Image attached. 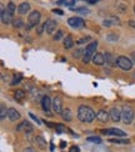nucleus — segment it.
Returning <instances> with one entry per match:
<instances>
[{
    "label": "nucleus",
    "mask_w": 135,
    "mask_h": 152,
    "mask_svg": "<svg viewBox=\"0 0 135 152\" xmlns=\"http://www.w3.org/2000/svg\"><path fill=\"white\" fill-rule=\"evenodd\" d=\"M96 117V113L95 111L86 105H80L78 109V119L81 121V122H93Z\"/></svg>",
    "instance_id": "nucleus-1"
},
{
    "label": "nucleus",
    "mask_w": 135,
    "mask_h": 152,
    "mask_svg": "<svg viewBox=\"0 0 135 152\" xmlns=\"http://www.w3.org/2000/svg\"><path fill=\"white\" fill-rule=\"evenodd\" d=\"M134 117H135L134 110L127 105L123 106V109H121V120H123V122L125 125H130L134 121Z\"/></svg>",
    "instance_id": "nucleus-2"
},
{
    "label": "nucleus",
    "mask_w": 135,
    "mask_h": 152,
    "mask_svg": "<svg viewBox=\"0 0 135 152\" xmlns=\"http://www.w3.org/2000/svg\"><path fill=\"white\" fill-rule=\"evenodd\" d=\"M97 41H93L91 44H89L86 46V50H85V54H84V58H82V62L84 64H88L90 60L93 59V56L96 54V49H97Z\"/></svg>",
    "instance_id": "nucleus-3"
},
{
    "label": "nucleus",
    "mask_w": 135,
    "mask_h": 152,
    "mask_svg": "<svg viewBox=\"0 0 135 152\" xmlns=\"http://www.w3.org/2000/svg\"><path fill=\"white\" fill-rule=\"evenodd\" d=\"M40 19H41V14L39 11H36V10L31 11V14L28 18V29H31L34 26H39Z\"/></svg>",
    "instance_id": "nucleus-4"
},
{
    "label": "nucleus",
    "mask_w": 135,
    "mask_h": 152,
    "mask_svg": "<svg viewBox=\"0 0 135 152\" xmlns=\"http://www.w3.org/2000/svg\"><path fill=\"white\" fill-rule=\"evenodd\" d=\"M121 70H125V71H129L131 67H133V62H131L130 59H127L126 56H119L118 58V62H116Z\"/></svg>",
    "instance_id": "nucleus-5"
},
{
    "label": "nucleus",
    "mask_w": 135,
    "mask_h": 152,
    "mask_svg": "<svg viewBox=\"0 0 135 152\" xmlns=\"http://www.w3.org/2000/svg\"><path fill=\"white\" fill-rule=\"evenodd\" d=\"M68 24H69L71 28H74V29H79V28H82V26L85 25V22H84V20H82L81 18L73 16V18H69Z\"/></svg>",
    "instance_id": "nucleus-6"
},
{
    "label": "nucleus",
    "mask_w": 135,
    "mask_h": 152,
    "mask_svg": "<svg viewBox=\"0 0 135 152\" xmlns=\"http://www.w3.org/2000/svg\"><path fill=\"white\" fill-rule=\"evenodd\" d=\"M41 107H43V110L46 112L48 116H51L50 109L52 107V102H51V100H50V97H49V96H44L43 98H41Z\"/></svg>",
    "instance_id": "nucleus-7"
},
{
    "label": "nucleus",
    "mask_w": 135,
    "mask_h": 152,
    "mask_svg": "<svg viewBox=\"0 0 135 152\" xmlns=\"http://www.w3.org/2000/svg\"><path fill=\"white\" fill-rule=\"evenodd\" d=\"M16 131H24L26 135L28 134H31L33 132V125L29 122V121H22V122L20 124V125H18V127H16Z\"/></svg>",
    "instance_id": "nucleus-8"
},
{
    "label": "nucleus",
    "mask_w": 135,
    "mask_h": 152,
    "mask_svg": "<svg viewBox=\"0 0 135 152\" xmlns=\"http://www.w3.org/2000/svg\"><path fill=\"white\" fill-rule=\"evenodd\" d=\"M44 24H45V31H46L49 35H52L56 30V21L52 20V19H49Z\"/></svg>",
    "instance_id": "nucleus-9"
},
{
    "label": "nucleus",
    "mask_w": 135,
    "mask_h": 152,
    "mask_svg": "<svg viewBox=\"0 0 135 152\" xmlns=\"http://www.w3.org/2000/svg\"><path fill=\"white\" fill-rule=\"evenodd\" d=\"M52 110L56 113H61L64 111L63 109V100L59 96H55V98L52 100Z\"/></svg>",
    "instance_id": "nucleus-10"
},
{
    "label": "nucleus",
    "mask_w": 135,
    "mask_h": 152,
    "mask_svg": "<svg viewBox=\"0 0 135 152\" xmlns=\"http://www.w3.org/2000/svg\"><path fill=\"white\" fill-rule=\"evenodd\" d=\"M103 134L106 135H112V136H118V137H124L126 134L120 128H108V130H101Z\"/></svg>",
    "instance_id": "nucleus-11"
},
{
    "label": "nucleus",
    "mask_w": 135,
    "mask_h": 152,
    "mask_svg": "<svg viewBox=\"0 0 135 152\" xmlns=\"http://www.w3.org/2000/svg\"><path fill=\"white\" fill-rule=\"evenodd\" d=\"M109 113H110L111 121H114V122H119V121L121 120V111H120L118 107H112Z\"/></svg>",
    "instance_id": "nucleus-12"
},
{
    "label": "nucleus",
    "mask_w": 135,
    "mask_h": 152,
    "mask_svg": "<svg viewBox=\"0 0 135 152\" xmlns=\"http://www.w3.org/2000/svg\"><path fill=\"white\" fill-rule=\"evenodd\" d=\"M0 16H1V22H3V24H9V22L13 24V21H14L13 20V15H11L7 10L1 9V15H0Z\"/></svg>",
    "instance_id": "nucleus-13"
},
{
    "label": "nucleus",
    "mask_w": 135,
    "mask_h": 152,
    "mask_svg": "<svg viewBox=\"0 0 135 152\" xmlns=\"http://www.w3.org/2000/svg\"><path fill=\"white\" fill-rule=\"evenodd\" d=\"M96 119L100 121V122H108L109 119H110V113L105 110H99L96 113Z\"/></svg>",
    "instance_id": "nucleus-14"
},
{
    "label": "nucleus",
    "mask_w": 135,
    "mask_h": 152,
    "mask_svg": "<svg viewBox=\"0 0 135 152\" xmlns=\"http://www.w3.org/2000/svg\"><path fill=\"white\" fill-rule=\"evenodd\" d=\"M103 25L105 28H110V26H114V25H120V20L115 16H110L103 21Z\"/></svg>",
    "instance_id": "nucleus-15"
},
{
    "label": "nucleus",
    "mask_w": 135,
    "mask_h": 152,
    "mask_svg": "<svg viewBox=\"0 0 135 152\" xmlns=\"http://www.w3.org/2000/svg\"><path fill=\"white\" fill-rule=\"evenodd\" d=\"M34 141H35V143H36V146L39 147L40 150H45L46 149V140H45L43 136L41 135H36L35 137H34Z\"/></svg>",
    "instance_id": "nucleus-16"
},
{
    "label": "nucleus",
    "mask_w": 135,
    "mask_h": 152,
    "mask_svg": "<svg viewBox=\"0 0 135 152\" xmlns=\"http://www.w3.org/2000/svg\"><path fill=\"white\" fill-rule=\"evenodd\" d=\"M91 61H93L94 64H95V65H97V66H101V65H104V62H105L104 54H101V52H96V54L93 56Z\"/></svg>",
    "instance_id": "nucleus-17"
},
{
    "label": "nucleus",
    "mask_w": 135,
    "mask_h": 152,
    "mask_svg": "<svg viewBox=\"0 0 135 152\" xmlns=\"http://www.w3.org/2000/svg\"><path fill=\"white\" fill-rule=\"evenodd\" d=\"M104 59H105V61H106V64H109V65H111V66L116 65V62H118V58H115V56L112 54H110V52L104 54Z\"/></svg>",
    "instance_id": "nucleus-18"
},
{
    "label": "nucleus",
    "mask_w": 135,
    "mask_h": 152,
    "mask_svg": "<svg viewBox=\"0 0 135 152\" xmlns=\"http://www.w3.org/2000/svg\"><path fill=\"white\" fill-rule=\"evenodd\" d=\"M7 117H9L10 121H16L20 119V113H19V111H16L15 109H9V112H7Z\"/></svg>",
    "instance_id": "nucleus-19"
},
{
    "label": "nucleus",
    "mask_w": 135,
    "mask_h": 152,
    "mask_svg": "<svg viewBox=\"0 0 135 152\" xmlns=\"http://www.w3.org/2000/svg\"><path fill=\"white\" fill-rule=\"evenodd\" d=\"M29 10H30V4H29V3H21L20 5L18 6V13H19V14L25 15Z\"/></svg>",
    "instance_id": "nucleus-20"
},
{
    "label": "nucleus",
    "mask_w": 135,
    "mask_h": 152,
    "mask_svg": "<svg viewBox=\"0 0 135 152\" xmlns=\"http://www.w3.org/2000/svg\"><path fill=\"white\" fill-rule=\"evenodd\" d=\"M73 113H71V110L70 109H64V111L61 112V117L65 121H68V122H69V121H71L73 120Z\"/></svg>",
    "instance_id": "nucleus-21"
},
{
    "label": "nucleus",
    "mask_w": 135,
    "mask_h": 152,
    "mask_svg": "<svg viewBox=\"0 0 135 152\" xmlns=\"http://www.w3.org/2000/svg\"><path fill=\"white\" fill-rule=\"evenodd\" d=\"M74 46V40L73 37H71L70 35H68L65 39H64V48L65 49H71Z\"/></svg>",
    "instance_id": "nucleus-22"
},
{
    "label": "nucleus",
    "mask_w": 135,
    "mask_h": 152,
    "mask_svg": "<svg viewBox=\"0 0 135 152\" xmlns=\"http://www.w3.org/2000/svg\"><path fill=\"white\" fill-rule=\"evenodd\" d=\"M25 95L26 94L22 90H16V91H15V94H14V97H15V100H16L18 102H21L25 98Z\"/></svg>",
    "instance_id": "nucleus-23"
},
{
    "label": "nucleus",
    "mask_w": 135,
    "mask_h": 152,
    "mask_svg": "<svg viewBox=\"0 0 135 152\" xmlns=\"http://www.w3.org/2000/svg\"><path fill=\"white\" fill-rule=\"evenodd\" d=\"M7 112H9V110H6V106L4 104L0 105V119H5V116H7Z\"/></svg>",
    "instance_id": "nucleus-24"
},
{
    "label": "nucleus",
    "mask_w": 135,
    "mask_h": 152,
    "mask_svg": "<svg viewBox=\"0 0 135 152\" xmlns=\"http://www.w3.org/2000/svg\"><path fill=\"white\" fill-rule=\"evenodd\" d=\"M109 142L111 143H120V145H127L129 143V140H120V138H110Z\"/></svg>",
    "instance_id": "nucleus-25"
},
{
    "label": "nucleus",
    "mask_w": 135,
    "mask_h": 152,
    "mask_svg": "<svg viewBox=\"0 0 135 152\" xmlns=\"http://www.w3.org/2000/svg\"><path fill=\"white\" fill-rule=\"evenodd\" d=\"M13 26H14V28H16V29H20V28L24 26V21H22L21 19H14Z\"/></svg>",
    "instance_id": "nucleus-26"
},
{
    "label": "nucleus",
    "mask_w": 135,
    "mask_h": 152,
    "mask_svg": "<svg viewBox=\"0 0 135 152\" xmlns=\"http://www.w3.org/2000/svg\"><path fill=\"white\" fill-rule=\"evenodd\" d=\"M21 80H22V75H21V74H18V75H15V76H14V79L11 80L10 85H18V83L20 82Z\"/></svg>",
    "instance_id": "nucleus-27"
},
{
    "label": "nucleus",
    "mask_w": 135,
    "mask_h": 152,
    "mask_svg": "<svg viewBox=\"0 0 135 152\" xmlns=\"http://www.w3.org/2000/svg\"><path fill=\"white\" fill-rule=\"evenodd\" d=\"M84 54H85V50H81V49H78L76 51H74L73 56L75 59H79V58H84Z\"/></svg>",
    "instance_id": "nucleus-28"
},
{
    "label": "nucleus",
    "mask_w": 135,
    "mask_h": 152,
    "mask_svg": "<svg viewBox=\"0 0 135 152\" xmlns=\"http://www.w3.org/2000/svg\"><path fill=\"white\" fill-rule=\"evenodd\" d=\"M6 10L9 11V13L11 14V15H14L15 14V10H16V7H15V4L14 3H7V7H6Z\"/></svg>",
    "instance_id": "nucleus-29"
},
{
    "label": "nucleus",
    "mask_w": 135,
    "mask_h": 152,
    "mask_svg": "<svg viewBox=\"0 0 135 152\" xmlns=\"http://www.w3.org/2000/svg\"><path fill=\"white\" fill-rule=\"evenodd\" d=\"M74 10L79 14H82V15H89L90 14V10L86 9V7H76V9H74Z\"/></svg>",
    "instance_id": "nucleus-30"
},
{
    "label": "nucleus",
    "mask_w": 135,
    "mask_h": 152,
    "mask_svg": "<svg viewBox=\"0 0 135 152\" xmlns=\"http://www.w3.org/2000/svg\"><path fill=\"white\" fill-rule=\"evenodd\" d=\"M86 141L89 142H94V143H101V138L97 137V136H90V137L86 138Z\"/></svg>",
    "instance_id": "nucleus-31"
},
{
    "label": "nucleus",
    "mask_w": 135,
    "mask_h": 152,
    "mask_svg": "<svg viewBox=\"0 0 135 152\" xmlns=\"http://www.w3.org/2000/svg\"><path fill=\"white\" fill-rule=\"evenodd\" d=\"M55 130H56L58 134H61V132L66 131V127L64 126V125H61V124H58V125H56V127H55Z\"/></svg>",
    "instance_id": "nucleus-32"
},
{
    "label": "nucleus",
    "mask_w": 135,
    "mask_h": 152,
    "mask_svg": "<svg viewBox=\"0 0 135 152\" xmlns=\"http://www.w3.org/2000/svg\"><path fill=\"white\" fill-rule=\"evenodd\" d=\"M106 39L109 41H118L119 40V36H118V34H109V35L106 36Z\"/></svg>",
    "instance_id": "nucleus-33"
},
{
    "label": "nucleus",
    "mask_w": 135,
    "mask_h": 152,
    "mask_svg": "<svg viewBox=\"0 0 135 152\" xmlns=\"http://www.w3.org/2000/svg\"><path fill=\"white\" fill-rule=\"evenodd\" d=\"M63 35H64V33L61 31V30H58V31H56V35H54V40L55 41H59L63 37Z\"/></svg>",
    "instance_id": "nucleus-34"
},
{
    "label": "nucleus",
    "mask_w": 135,
    "mask_h": 152,
    "mask_svg": "<svg viewBox=\"0 0 135 152\" xmlns=\"http://www.w3.org/2000/svg\"><path fill=\"white\" fill-rule=\"evenodd\" d=\"M88 41H90V36H86V37H82V39H79L76 41L78 45H81V44H86Z\"/></svg>",
    "instance_id": "nucleus-35"
},
{
    "label": "nucleus",
    "mask_w": 135,
    "mask_h": 152,
    "mask_svg": "<svg viewBox=\"0 0 135 152\" xmlns=\"http://www.w3.org/2000/svg\"><path fill=\"white\" fill-rule=\"evenodd\" d=\"M58 4H64V5L70 6V5H75V1L74 0H66V1H58Z\"/></svg>",
    "instance_id": "nucleus-36"
},
{
    "label": "nucleus",
    "mask_w": 135,
    "mask_h": 152,
    "mask_svg": "<svg viewBox=\"0 0 135 152\" xmlns=\"http://www.w3.org/2000/svg\"><path fill=\"white\" fill-rule=\"evenodd\" d=\"M44 30H45V24H41V25H39L36 28V31H38V34H39V35H41V34H43Z\"/></svg>",
    "instance_id": "nucleus-37"
},
{
    "label": "nucleus",
    "mask_w": 135,
    "mask_h": 152,
    "mask_svg": "<svg viewBox=\"0 0 135 152\" xmlns=\"http://www.w3.org/2000/svg\"><path fill=\"white\" fill-rule=\"evenodd\" d=\"M29 115H30V117H31V119H33L34 121H36V124H38V125H40V124H41V121H40L39 119H38V117H36L35 115H33V113H29Z\"/></svg>",
    "instance_id": "nucleus-38"
},
{
    "label": "nucleus",
    "mask_w": 135,
    "mask_h": 152,
    "mask_svg": "<svg viewBox=\"0 0 135 152\" xmlns=\"http://www.w3.org/2000/svg\"><path fill=\"white\" fill-rule=\"evenodd\" d=\"M69 152H80V150H79L78 146H71L70 150H69Z\"/></svg>",
    "instance_id": "nucleus-39"
},
{
    "label": "nucleus",
    "mask_w": 135,
    "mask_h": 152,
    "mask_svg": "<svg viewBox=\"0 0 135 152\" xmlns=\"http://www.w3.org/2000/svg\"><path fill=\"white\" fill-rule=\"evenodd\" d=\"M52 11H54L55 14H58V15H64V11H63V10H60V9H54Z\"/></svg>",
    "instance_id": "nucleus-40"
},
{
    "label": "nucleus",
    "mask_w": 135,
    "mask_h": 152,
    "mask_svg": "<svg viewBox=\"0 0 135 152\" xmlns=\"http://www.w3.org/2000/svg\"><path fill=\"white\" fill-rule=\"evenodd\" d=\"M131 62H133V65H135V51L131 52Z\"/></svg>",
    "instance_id": "nucleus-41"
},
{
    "label": "nucleus",
    "mask_w": 135,
    "mask_h": 152,
    "mask_svg": "<svg viewBox=\"0 0 135 152\" xmlns=\"http://www.w3.org/2000/svg\"><path fill=\"white\" fill-rule=\"evenodd\" d=\"M24 152H35V150H34L33 147H26V149L24 150Z\"/></svg>",
    "instance_id": "nucleus-42"
},
{
    "label": "nucleus",
    "mask_w": 135,
    "mask_h": 152,
    "mask_svg": "<svg viewBox=\"0 0 135 152\" xmlns=\"http://www.w3.org/2000/svg\"><path fill=\"white\" fill-rule=\"evenodd\" d=\"M127 24H129V25L131 26V28H134V29H135V21H134V20H129V21H127Z\"/></svg>",
    "instance_id": "nucleus-43"
},
{
    "label": "nucleus",
    "mask_w": 135,
    "mask_h": 152,
    "mask_svg": "<svg viewBox=\"0 0 135 152\" xmlns=\"http://www.w3.org/2000/svg\"><path fill=\"white\" fill-rule=\"evenodd\" d=\"M3 81H9V76H7V75H3Z\"/></svg>",
    "instance_id": "nucleus-44"
},
{
    "label": "nucleus",
    "mask_w": 135,
    "mask_h": 152,
    "mask_svg": "<svg viewBox=\"0 0 135 152\" xmlns=\"http://www.w3.org/2000/svg\"><path fill=\"white\" fill-rule=\"evenodd\" d=\"M65 146H66V142H65V141H61V142H60V147H61V149H64Z\"/></svg>",
    "instance_id": "nucleus-45"
},
{
    "label": "nucleus",
    "mask_w": 135,
    "mask_h": 152,
    "mask_svg": "<svg viewBox=\"0 0 135 152\" xmlns=\"http://www.w3.org/2000/svg\"><path fill=\"white\" fill-rule=\"evenodd\" d=\"M89 4H96V0H88Z\"/></svg>",
    "instance_id": "nucleus-46"
},
{
    "label": "nucleus",
    "mask_w": 135,
    "mask_h": 152,
    "mask_svg": "<svg viewBox=\"0 0 135 152\" xmlns=\"http://www.w3.org/2000/svg\"><path fill=\"white\" fill-rule=\"evenodd\" d=\"M134 13H135V5H134Z\"/></svg>",
    "instance_id": "nucleus-47"
}]
</instances>
